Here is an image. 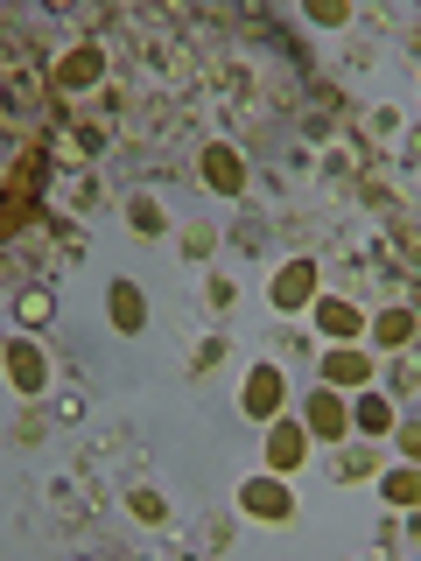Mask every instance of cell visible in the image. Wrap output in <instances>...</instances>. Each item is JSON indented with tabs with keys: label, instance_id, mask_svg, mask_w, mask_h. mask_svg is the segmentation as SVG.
Returning <instances> with one entry per match:
<instances>
[{
	"label": "cell",
	"instance_id": "e0dca14e",
	"mask_svg": "<svg viewBox=\"0 0 421 561\" xmlns=\"http://www.w3.org/2000/svg\"><path fill=\"white\" fill-rule=\"evenodd\" d=\"M379 379H386V393H394V400H414V408H421V344H408V351H386Z\"/></svg>",
	"mask_w": 421,
	"mask_h": 561
},
{
	"label": "cell",
	"instance_id": "cb8c5ba5",
	"mask_svg": "<svg viewBox=\"0 0 421 561\" xmlns=\"http://www.w3.org/2000/svg\"><path fill=\"white\" fill-rule=\"evenodd\" d=\"M49 316H57V295H49V280H29V288H14V323H22V330H43Z\"/></svg>",
	"mask_w": 421,
	"mask_h": 561
},
{
	"label": "cell",
	"instance_id": "9a60e30c",
	"mask_svg": "<svg viewBox=\"0 0 421 561\" xmlns=\"http://www.w3.org/2000/svg\"><path fill=\"white\" fill-rule=\"evenodd\" d=\"M323 470L338 484H365V478H379V449H365V435H359V443H330Z\"/></svg>",
	"mask_w": 421,
	"mask_h": 561
},
{
	"label": "cell",
	"instance_id": "2e32d148",
	"mask_svg": "<svg viewBox=\"0 0 421 561\" xmlns=\"http://www.w3.org/2000/svg\"><path fill=\"white\" fill-rule=\"evenodd\" d=\"M105 316H113L120 337H140V330H148V295H140L134 280H113V288H105Z\"/></svg>",
	"mask_w": 421,
	"mask_h": 561
},
{
	"label": "cell",
	"instance_id": "4fadbf2b",
	"mask_svg": "<svg viewBox=\"0 0 421 561\" xmlns=\"http://www.w3.org/2000/svg\"><path fill=\"white\" fill-rule=\"evenodd\" d=\"M225 351H232V337H225V323H204V330H190V351H183V373L190 379H210V373H218V365H225Z\"/></svg>",
	"mask_w": 421,
	"mask_h": 561
},
{
	"label": "cell",
	"instance_id": "83f0119b",
	"mask_svg": "<svg viewBox=\"0 0 421 561\" xmlns=\"http://www.w3.org/2000/svg\"><path fill=\"white\" fill-rule=\"evenodd\" d=\"M175 245H183V260H204V253H218V245H225V232L210 218H197V225H183V239H175Z\"/></svg>",
	"mask_w": 421,
	"mask_h": 561
},
{
	"label": "cell",
	"instance_id": "30bf717a",
	"mask_svg": "<svg viewBox=\"0 0 421 561\" xmlns=\"http://www.w3.org/2000/svg\"><path fill=\"white\" fill-rule=\"evenodd\" d=\"M365 337H373L379 351H408V344H421V316H414V302H379Z\"/></svg>",
	"mask_w": 421,
	"mask_h": 561
},
{
	"label": "cell",
	"instance_id": "484cf974",
	"mask_svg": "<svg viewBox=\"0 0 421 561\" xmlns=\"http://www.w3.org/2000/svg\"><path fill=\"white\" fill-rule=\"evenodd\" d=\"M379 491H386V505L414 513V505H421V463H408V470H386V478H379Z\"/></svg>",
	"mask_w": 421,
	"mask_h": 561
},
{
	"label": "cell",
	"instance_id": "7a4b0ae2",
	"mask_svg": "<svg viewBox=\"0 0 421 561\" xmlns=\"http://www.w3.org/2000/svg\"><path fill=\"white\" fill-rule=\"evenodd\" d=\"M78 470H84V478H92L99 491H105V484H134L140 470H148V449H140V435H134V428H105L99 443L78 456Z\"/></svg>",
	"mask_w": 421,
	"mask_h": 561
},
{
	"label": "cell",
	"instance_id": "44dd1931",
	"mask_svg": "<svg viewBox=\"0 0 421 561\" xmlns=\"http://www.w3.org/2000/svg\"><path fill=\"white\" fill-rule=\"evenodd\" d=\"M120 513H127L134 526H169V499H162V491H155V484H120Z\"/></svg>",
	"mask_w": 421,
	"mask_h": 561
},
{
	"label": "cell",
	"instance_id": "f1b7e54d",
	"mask_svg": "<svg viewBox=\"0 0 421 561\" xmlns=\"http://www.w3.org/2000/svg\"><path fill=\"white\" fill-rule=\"evenodd\" d=\"M43 435H49V414H43V400H22V414H14V443H43Z\"/></svg>",
	"mask_w": 421,
	"mask_h": 561
},
{
	"label": "cell",
	"instance_id": "d6986e66",
	"mask_svg": "<svg viewBox=\"0 0 421 561\" xmlns=\"http://www.w3.org/2000/svg\"><path fill=\"white\" fill-rule=\"evenodd\" d=\"M190 302H197V309H204V323H225V316H232V309H239V280H232V274H218V267H210V274L197 280V295H190Z\"/></svg>",
	"mask_w": 421,
	"mask_h": 561
},
{
	"label": "cell",
	"instance_id": "4dcf8cb0",
	"mask_svg": "<svg viewBox=\"0 0 421 561\" xmlns=\"http://www.w3.org/2000/svg\"><path fill=\"white\" fill-rule=\"evenodd\" d=\"M400 57H408V64L421 70V14H414V22H408V28H400Z\"/></svg>",
	"mask_w": 421,
	"mask_h": 561
},
{
	"label": "cell",
	"instance_id": "6da1fadb",
	"mask_svg": "<svg viewBox=\"0 0 421 561\" xmlns=\"http://www.w3.org/2000/svg\"><path fill=\"white\" fill-rule=\"evenodd\" d=\"M84 245H92V239H84V225H78V218H64L57 204H43L29 232H22V239H8V253H29V280H49V274L78 267Z\"/></svg>",
	"mask_w": 421,
	"mask_h": 561
},
{
	"label": "cell",
	"instance_id": "ffe728a7",
	"mask_svg": "<svg viewBox=\"0 0 421 561\" xmlns=\"http://www.w3.org/2000/svg\"><path fill=\"white\" fill-rule=\"evenodd\" d=\"M120 210H127V232L134 239H162L169 232V210H162L155 190H127V204H120Z\"/></svg>",
	"mask_w": 421,
	"mask_h": 561
},
{
	"label": "cell",
	"instance_id": "3957f363",
	"mask_svg": "<svg viewBox=\"0 0 421 561\" xmlns=\"http://www.w3.org/2000/svg\"><path fill=\"white\" fill-rule=\"evenodd\" d=\"M316 295H323V267H316V253H288L281 274H274V288H268L274 316H303Z\"/></svg>",
	"mask_w": 421,
	"mask_h": 561
},
{
	"label": "cell",
	"instance_id": "ac0fdd59",
	"mask_svg": "<svg viewBox=\"0 0 421 561\" xmlns=\"http://www.w3.org/2000/svg\"><path fill=\"white\" fill-rule=\"evenodd\" d=\"M175 548H183V554H225V548H232V519H225V513H204L197 526H183V534H175Z\"/></svg>",
	"mask_w": 421,
	"mask_h": 561
},
{
	"label": "cell",
	"instance_id": "1f68e13d",
	"mask_svg": "<svg viewBox=\"0 0 421 561\" xmlns=\"http://www.w3.org/2000/svg\"><path fill=\"white\" fill-rule=\"evenodd\" d=\"M400 169H414V175H421V127L400 140Z\"/></svg>",
	"mask_w": 421,
	"mask_h": 561
},
{
	"label": "cell",
	"instance_id": "ba28073f",
	"mask_svg": "<svg viewBox=\"0 0 421 561\" xmlns=\"http://www.w3.org/2000/svg\"><path fill=\"white\" fill-rule=\"evenodd\" d=\"M239 513H246V519H268V526H281V519L295 513V499H288V484H281V470H274V478H246V484H239Z\"/></svg>",
	"mask_w": 421,
	"mask_h": 561
},
{
	"label": "cell",
	"instance_id": "5bb4252c",
	"mask_svg": "<svg viewBox=\"0 0 421 561\" xmlns=\"http://www.w3.org/2000/svg\"><path fill=\"white\" fill-rule=\"evenodd\" d=\"M49 197H57V210L64 218H92V204H99V175L92 169H57V190H49Z\"/></svg>",
	"mask_w": 421,
	"mask_h": 561
},
{
	"label": "cell",
	"instance_id": "4316f807",
	"mask_svg": "<svg viewBox=\"0 0 421 561\" xmlns=\"http://www.w3.org/2000/svg\"><path fill=\"white\" fill-rule=\"evenodd\" d=\"M49 408H57V421H84V414H92V386H84V379L49 386Z\"/></svg>",
	"mask_w": 421,
	"mask_h": 561
},
{
	"label": "cell",
	"instance_id": "d4e9b609",
	"mask_svg": "<svg viewBox=\"0 0 421 561\" xmlns=\"http://www.w3.org/2000/svg\"><path fill=\"white\" fill-rule=\"evenodd\" d=\"M268 351H274V365H309V358H316V344H309L295 323H274V330H268Z\"/></svg>",
	"mask_w": 421,
	"mask_h": 561
},
{
	"label": "cell",
	"instance_id": "52a82bcc",
	"mask_svg": "<svg viewBox=\"0 0 421 561\" xmlns=\"http://www.w3.org/2000/svg\"><path fill=\"white\" fill-rule=\"evenodd\" d=\"M303 428L316 435V449H330V443L351 435V408L338 400V386H316V393L303 400Z\"/></svg>",
	"mask_w": 421,
	"mask_h": 561
},
{
	"label": "cell",
	"instance_id": "9c48e42d",
	"mask_svg": "<svg viewBox=\"0 0 421 561\" xmlns=\"http://www.w3.org/2000/svg\"><path fill=\"white\" fill-rule=\"evenodd\" d=\"M8 386H14L22 400H49V358H43L29 337L8 344Z\"/></svg>",
	"mask_w": 421,
	"mask_h": 561
},
{
	"label": "cell",
	"instance_id": "7402d4cb",
	"mask_svg": "<svg viewBox=\"0 0 421 561\" xmlns=\"http://www.w3.org/2000/svg\"><path fill=\"white\" fill-rule=\"evenodd\" d=\"M225 245H232V253H268V245H274V218H268V210H239V218L225 225Z\"/></svg>",
	"mask_w": 421,
	"mask_h": 561
},
{
	"label": "cell",
	"instance_id": "8992f818",
	"mask_svg": "<svg viewBox=\"0 0 421 561\" xmlns=\"http://www.w3.org/2000/svg\"><path fill=\"white\" fill-rule=\"evenodd\" d=\"M281 400H288V386H281V365H274V358L246 365V379H239V408H246V421H274Z\"/></svg>",
	"mask_w": 421,
	"mask_h": 561
},
{
	"label": "cell",
	"instance_id": "603a6c76",
	"mask_svg": "<svg viewBox=\"0 0 421 561\" xmlns=\"http://www.w3.org/2000/svg\"><path fill=\"white\" fill-rule=\"evenodd\" d=\"M394 400H386V393H359V400H351V428H359L365 435V443H373V435H394Z\"/></svg>",
	"mask_w": 421,
	"mask_h": 561
},
{
	"label": "cell",
	"instance_id": "277c9868",
	"mask_svg": "<svg viewBox=\"0 0 421 561\" xmlns=\"http://www.w3.org/2000/svg\"><path fill=\"white\" fill-rule=\"evenodd\" d=\"M197 175H204V190H218V197H253V175H246V154L232 140H204Z\"/></svg>",
	"mask_w": 421,
	"mask_h": 561
},
{
	"label": "cell",
	"instance_id": "d6a6232c",
	"mask_svg": "<svg viewBox=\"0 0 421 561\" xmlns=\"http://www.w3.org/2000/svg\"><path fill=\"white\" fill-rule=\"evenodd\" d=\"M414 84H421V70H414Z\"/></svg>",
	"mask_w": 421,
	"mask_h": 561
},
{
	"label": "cell",
	"instance_id": "5b68a950",
	"mask_svg": "<svg viewBox=\"0 0 421 561\" xmlns=\"http://www.w3.org/2000/svg\"><path fill=\"white\" fill-rule=\"evenodd\" d=\"M309 323L323 330V337H338V344H359L365 330H373V316H365V302H351V295H316Z\"/></svg>",
	"mask_w": 421,
	"mask_h": 561
},
{
	"label": "cell",
	"instance_id": "f546056e",
	"mask_svg": "<svg viewBox=\"0 0 421 561\" xmlns=\"http://www.w3.org/2000/svg\"><path fill=\"white\" fill-rule=\"evenodd\" d=\"M394 449L408 456V463H421V414H408V421H394Z\"/></svg>",
	"mask_w": 421,
	"mask_h": 561
},
{
	"label": "cell",
	"instance_id": "7c38bea8",
	"mask_svg": "<svg viewBox=\"0 0 421 561\" xmlns=\"http://www.w3.org/2000/svg\"><path fill=\"white\" fill-rule=\"evenodd\" d=\"M309 443H316V435L303 428V414H295V421H268V470H303L309 463Z\"/></svg>",
	"mask_w": 421,
	"mask_h": 561
},
{
	"label": "cell",
	"instance_id": "8fae6325",
	"mask_svg": "<svg viewBox=\"0 0 421 561\" xmlns=\"http://www.w3.org/2000/svg\"><path fill=\"white\" fill-rule=\"evenodd\" d=\"M316 373H323V386H373V351L365 344H330L323 358H316Z\"/></svg>",
	"mask_w": 421,
	"mask_h": 561
}]
</instances>
